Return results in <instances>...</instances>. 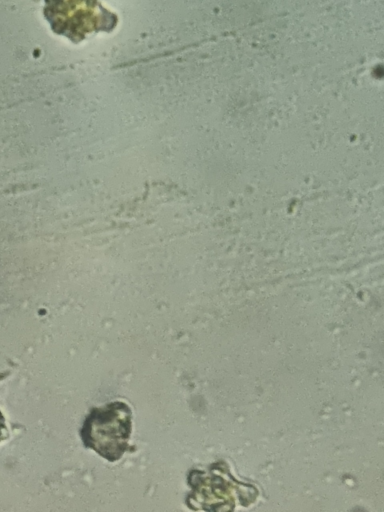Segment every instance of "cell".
I'll use <instances>...</instances> for the list:
<instances>
[{
  "instance_id": "cell-1",
  "label": "cell",
  "mask_w": 384,
  "mask_h": 512,
  "mask_svg": "<svg viewBox=\"0 0 384 512\" xmlns=\"http://www.w3.org/2000/svg\"><path fill=\"white\" fill-rule=\"evenodd\" d=\"M43 15L51 30L72 43L82 42L87 35L112 32L118 24L116 13L99 0H44Z\"/></svg>"
},
{
  "instance_id": "cell-2",
  "label": "cell",
  "mask_w": 384,
  "mask_h": 512,
  "mask_svg": "<svg viewBox=\"0 0 384 512\" xmlns=\"http://www.w3.org/2000/svg\"><path fill=\"white\" fill-rule=\"evenodd\" d=\"M131 433V411L123 402L93 409L81 429L86 447L109 461L118 460L128 450Z\"/></svg>"
},
{
  "instance_id": "cell-3",
  "label": "cell",
  "mask_w": 384,
  "mask_h": 512,
  "mask_svg": "<svg viewBox=\"0 0 384 512\" xmlns=\"http://www.w3.org/2000/svg\"><path fill=\"white\" fill-rule=\"evenodd\" d=\"M7 428L2 413L0 412V441L6 437Z\"/></svg>"
}]
</instances>
